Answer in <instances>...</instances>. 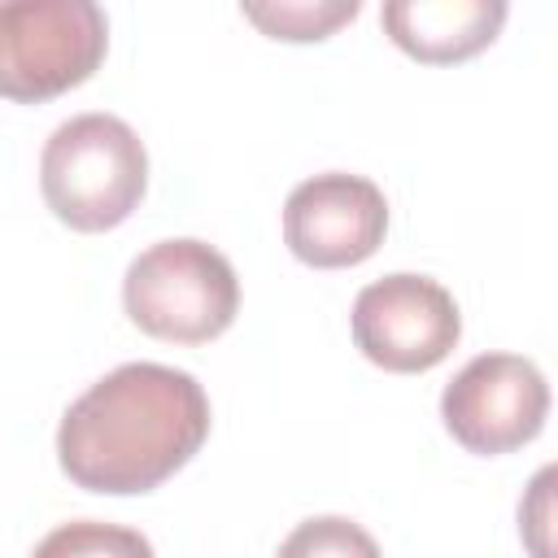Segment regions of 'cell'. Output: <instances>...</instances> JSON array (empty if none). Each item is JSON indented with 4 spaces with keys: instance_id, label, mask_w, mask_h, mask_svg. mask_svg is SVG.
Listing matches in <instances>:
<instances>
[{
    "instance_id": "cell-1",
    "label": "cell",
    "mask_w": 558,
    "mask_h": 558,
    "mask_svg": "<svg viewBox=\"0 0 558 558\" xmlns=\"http://www.w3.org/2000/svg\"><path fill=\"white\" fill-rule=\"evenodd\" d=\"M209 436V397L196 375L161 362H126L78 392L57 427L61 471L109 497L153 493Z\"/></svg>"
},
{
    "instance_id": "cell-2",
    "label": "cell",
    "mask_w": 558,
    "mask_h": 558,
    "mask_svg": "<svg viewBox=\"0 0 558 558\" xmlns=\"http://www.w3.org/2000/svg\"><path fill=\"white\" fill-rule=\"evenodd\" d=\"M39 187L65 227L109 231L144 201V140L113 113H74L48 135L39 153Z\"/></svg>"
},
{
    "instance_id": "cell-3",
    "label": "cell",
    "mask_w": 558,
    "mask_h": 558,
    "mask_svg": "<svg viewBox=\"0 0 558 558\" xmlns=\"http://www.w3.org/2000/svg\"><path fill=\"white\" fill-rule=\"evenodd\" d=\"M122 305L153 340L205 344L235 323L240 279L214 244L161 240L126 266Z\"/></svg>"
},
{
    "instance_id": "cell-4",
    "label": "cell",
    "mask_w": 558,
    "mask_h": 558,
    "mask_svg": "<svg viewBox=\"0 0 558 558\" xmlns=\"http://www.w3.org/2000/svg\"><path fill=\"white\" fill-rule=\"evenodd\" d=\"M109 22L92 0H13L0 9V92L48 100L96 74Z\"/></svg>"
},
{
    "instance_id": "cell-5",
    "label": "cell",
    "mask_w": 558,
    "mask_h": 558,
    "mask_svg": "<svg viewBox=\"0 0 558 558\" xmlns=\"http://www.w3.org/2000/svg\"><path fill=\"white\" fill-rule=\"evenodd\" d=\"M549 414V384L536 362L519 353L471 357L440 392V418L466 453H510L541 436Z\"/></svg>"
},
{
    "instance_id": "cell-6",
    "label": "cell",
    "mask_w": 558,
    "mask_h": 558,
    "mask_svg": "<svg viewBox=\"0 0 558 558\" xmlns=\"http://www.w3.org/2000/svg\"><path fill=\"white\" fill-rule=\"evenodd\" d=\"M462 336L453 296L427 275H384L353 301V344L392 375L440 366Z\"/></svg>"
},
{
    "instance_id": "cell-7",
    "label": "cell",
    "mask_w": 558,
    "mask_h": 558,
    "mask_svg": "<svg viewBox=\"0 0 558 558\" xmlns=\"http://www.w3.org/2000/svg\"><path fill=\"white\" fill-rule=\"evenodd\" d=\"M388 231V201L366 174L327 170L288 192L283 244L314 270H344L366 262Z\"/></svg>"
},
{
    "instance_id": "cell-8",
    "label": "cell",
    "mask_w": 558,
    "mask_h": 558,
    "mask_svg": "<svg viewBox=\"0 0 558 558\" xmlns=\"http://www.w3.org/2000/svg\"><path fill=\"white\" fill-rule=\"evenodd\" d=\"M506 13L510 9L501 0H388L379 22L388 39L414 61L453 65L484 52L497 39Z\"/></svg>"
},
{
    "instance_id": "cell-9",
    "label": "cell",
    "mask_w": 558,
    "mask_h": 558,
    "mask_svg": "<svg viewBox=\"0 0 558 558\" xmlns=\"http://www.w3.org/2000/svg\"><path fill=\"white\" fill-rule=\"evenodd\" d=\"M31 558H153V545L144 532L100 519H74L52 527Z\"/></svg>"
},
{
    "instance_id": "cell-10",
    "label": "cell",
    "mask_w": 558,
    "mask_h": 558,
    "mask_svg": "<svg viewBox=\"0 0 558 558\" xmlns=\"http://www.w3.org/2000/svg\"><path fill=\"white\" fill-rule=\"evenodd\" d=\"M357 0H279V4H244V17L257 22L266 35L275 39H292V44H310V39H327L336 26L357 17Z\"/></svg>"
},
{
    "instance_id": "cell-11",
    "label": "cell",
    "mask_w": 558,
    "mask_h": 558,
    "mask_svg": "<svg viewBox=\"0 0 558 558\" xmlns=\"http://www.w3.org/2000/svg\"><path fill=\"white\" fill-rule=\"evenodd\" d=\"M275 558H384V554L362 523L344 514H314L279 541Z\"/></svg>"
},
{
    "instance_id": "cell-12",
    "label": "cell",
    "mask_w": 558,
    "mask_h": 558,
    "mask_svg": "<svg viewBox=\"0 0 558 558\" xmlns=\"http://www.w3.org/2000/svg\"><path fill=\"white\" fill-rule=\"evenodd\" d=\"M519 536L527 558H558V462L527 480L519 497Z\"/></svg>"
}]
</instances>
